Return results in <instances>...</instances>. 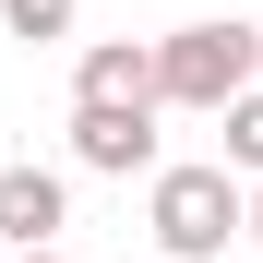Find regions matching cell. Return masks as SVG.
I'll list each match as a JSON object with an SVG mask.
<instances>
[{
  "instance_id": "277c9868",
  "label": "cell",
  "mask_w": 263,
  "mask_h": 263,
  "mask_svg": "<svg viewBox=\"0 0 263 263\" xmlns=\"http://www.w3.org/2000/svg\"><path fill=\"white\" fill-rule=\"evenodd\" d=\"M60 228H72V180H60V167H0V239L36 251Z\"/></svg>"
},
{
  "instance_id": "ba28073f",
  "label": "cell",
  "mask_w": 263,
  "mask_h": 263,
  "mask_svg": "<svg viewBox=\"0 0 263 263\" xmlns=\"http://www.w3.org/2000/svg\"><path fill=\"white\" fill-rule=\"evenodd\" d=\"M12 263H60V239H36V251H12Z\"/></svg>"
},
{
  "instance_id": "7a4b0ae2",
  "label": "cell",
  "mask_w": 263,
  "mask_h": 263,
  "mask_svg": "<svg viewBox=\"0 0 263 263\" xmlns=\"http://www.w3.org/2000/svg\"><path fill=\"white\" fill-rule=\"evenodd\" d=\"M156 84H167V108H228V96H251V84H263V36L251 24H228V12H215V24H180V36H156Z\"/></svg>"
},
{
  "instance_id": "52a82bcc",
  "label": "cell",
  "mask_w": 263,
  "mask_h": 263,
  "mask_svg": "<svg viewBox=\"0 0 263 263\" xmlns=\"http://www.w3.org/2000/svg\"><path fill=\"white\" fill-rule=\"evenodd\" d=\"M0 24H12L24 48H48V36H72V24H84V0H0Z\"/></svg>"
},
{
  "instance_id": "6da1fadb",
  "label": "cell",
  "mask_w": 263,
  "mask_h": 263,
  "mask_svg": "<svg viewBox=\"0 0 263 263\" xmlns=\"http://www.w3.org/2000/svg\"><path fill=\"white\" fill-rule=\"evenodd\" d=\"M144 228L167 263H215L228 239H251V180L228 156L215 167H156V192H144Z\"/></svg>"
},
{
  "instance_id": "5b68a950",
  "label": "cell",
  "mask_w": 263,
  "mask_h": 263,
  "mask_svg": "<svg viewBox=\"0 0 263 263\" xmlns=\"http://www.w3.org/2000/svg\"><path fill=\"white\" fill-rule=\"evenodd\" d=\"M72 96H132V108H167V84H156V36H96V48L72 60Z\"/></svg>"
},
{
  "instance_id": "3957f363",
  "label": "cell",
  "mask_w": 263,
  "mask_h": 263,
  "mask_svg": "<svg viewBox=\"0 0 263 263\" xmlns=\"http://www.w3.org/2000/svg\"><path fill=\"white\" fill-rule=\"evenodd\" d=\"M72 167H96V180H156V108L72 96Z\"/></svg>"
},
{
  "instance_id": "8992f818",
  "label": "cell",
  "mask_w": 263,
  "mask_h": 263,
  "mask_svg": "<svg viewBox=\"0 0 263 263\" xmlns=\"http://www.w3.org/2000/svg\"><path fill=\"white\" fill-rule=\"evenodd\" d=\"M215 120H228V167H239V180H263V84H251V96H228Z\"/></svg>"
},
{
  "instance_id": "9c48e42d",
  "label": "cell",
  "mask_w": 263,
  "mask_h": 263,
  "mask_svg": "<svg viewBox=\"0 0 263 263\" xmlns=\"http://www.w3.org/2000/svg\"><path fill=\"white\" fill-rule=\"evenodd\" d=\"M251 251H263V180H251Z\"/></svg>"
}]
</instances>
